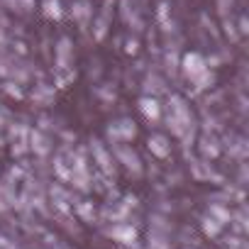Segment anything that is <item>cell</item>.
Returning <instances> with one entry per match:
<instances>
[{
	"label": "cell",
	"instance_id": "cell-1",
	"mask_svg": "<svg viewBox=\"0 0 249 249\" xmlns=\"http://www.w3.org/2000/svg\"><path fill=\"white\" fill-rule=\"evenodd\" d=\"M135 135H137V127L132 120H117L107 127V137L112 142H127V140H135Z\"/></svg>",
	"mask_w": 249,
	"mask_h": 249
},
{
	"label": "cell",
	"instance_id": "cell-2",
	"mask_svg": "<svg viewBox=\"0 0 249 249\" xmlns=\"http://www.w3.org/2000/svg\"><path fill=\"white\" fill-rule=\"evenodd\" d=\"M115 154L120 157V161H122L124 166H127L130 171H135V174H140V171H142V166H140V157H137L135 152H130L127 147H117V149H115Z\"/></svg>",
	"mask_w": 249,
	"mask_h": 249
},
{
	"label": "cell",
	"instance_id": "cell-3",
	"mask_svg": "<svg viewBox=\"0 0 249 249\" xmlns=\"http://www.w3.org/2000/svg\"><path fill=\"white\" fill-rule=\"evenodd\" d=\"M140 110L144 112V117L147 120H152V122H157L159 117H161V105L154 100V98H144L142 103H140Z\"/></svg>",
	"mask_w": 249,
	"mask_h": 249
},
{
	"label": "cell",
	"instance_id": "cell-4",
	"mask_svg": "<svg viewBox=\"0 0 249 249\" xmlns=\"http://www.w3.org/2000/svg\"><path fill=\"white\" fill-rule=\"evenodd\" d=\"M149 149L157 154V157H169V152H171V147H169V140L164 137V135H154V137H149Z\"/></svg>",
	"mask_w": 249,
	"mask_h": 249
},
{
	"label": "cell",
	"instance_id": "cell-5",
	"mask_svg": "<svg viewBox=\"0 0 249 249\" xmlns=\"http://www.w3.org/2000/svg\"><path fill=\"white\" fill-rule=\"evenodd\" d=\"M32 147L37 152H47V137H42L39 132H32Z\"/></svg>",
	"mask_w": 249,
	"mask_h": 249
},
{
	"label": "cell",
	"instance_id": "cell-6",
	"mask_svg": "<svg viewBox=\"0 0 249 249\" xmlns=\"http://www.w3.org/2000/svg\"><path fill=\"white\" fill-rule=\"evenodd\" d=\"M203 152L210 154V157H215L217 154V142L213 137H203Z\"/></svg>",
	"mask_w": 249,
	"mask_h": 249
}]
</instances>
